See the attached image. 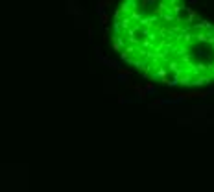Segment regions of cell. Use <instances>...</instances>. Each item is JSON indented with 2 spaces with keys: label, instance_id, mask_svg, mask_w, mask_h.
I'll return each mask as SVG.
<instances>
[{
  "label": "cell",
  "instance_id": "2",
  "mask_svg": "<svg viewBox=\"0 0 214 192\" xmlns=\"http://www.w3.org/2000/svg\"><path fill=\"white\" fill-rule=\"evenodd\" d=\"M188 2H190V6H196V4H198L199 0H188Z\"/></svg>",
  "mask_w": 214,
  "mask_h": 192
},
{
  "label": "cell",
  "instance_id": "1",
  "mask_svg": "<svg viewBox=\"0 0 214 192\" xmlns=\"http://www.w3.org/2000/svg\"><path fill=\"white\" fill-rule=\"evenodd\" d=\"M194 19H196V11L188 7V20H194Z\"/></svg>",
  "mask_w": 214,
  "mask_h": 192
}]
</instances>
